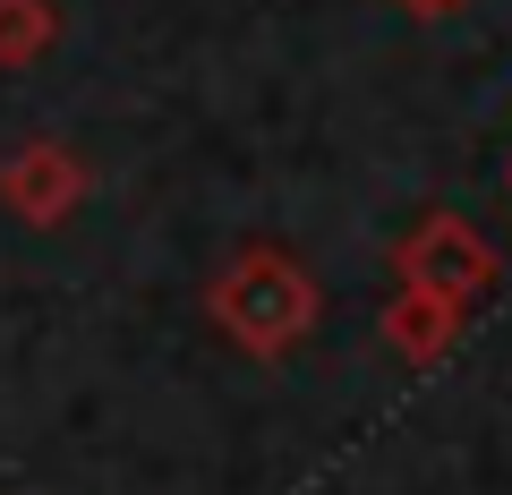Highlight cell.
<instances>
[{"instance_id":"6da1fadb","label":"cell","mask_w":512,"mask_h":495,"mask_svg":"<svg viewBox=\"0 0 512 495\" xmlns=\"http://www.w3.org/2000/svg\"><path fill=\"white\" fill-rule=\"evenodd\" d=\"M214 308L248 350H291L299 333H308V316H316V291H308V274H299L291 257L256 248V257H239L231 274H222Z\"/></svg>"}]
</instances>
